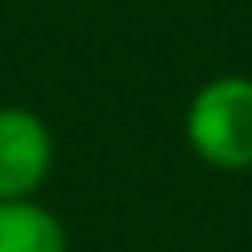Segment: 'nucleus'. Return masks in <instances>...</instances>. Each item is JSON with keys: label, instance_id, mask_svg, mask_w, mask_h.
Segmentation results:
<instances>
[{"label": "nucleus", "instance_id": "7ed1b4c3", "mask_svg": "<svg viewBox=\"0 0 252 252\" xmlns=\"http://www.w3.org/2000/svg\"><path fill=\"white\" fill-rule=\"evenodd\" d=\"M0 252H67V228L35 197L0 201Z\"/></svg>", "mask_w": 252, "mask_h": 252}, {"label": "nucleus", "instance_id": "f257e3e1", "mask_svg": "<svg viewBox=\"0 0 252 252\" xmlns=\"http://www.w3.org/2000/svg\"><path fill=\"white\" fill-rule=\"evenodd\" d=\"M185 142L220 173L252 169V79L217 75L201 83L185 106Z\"/></svg>", "mask_w": 252, "mask_h": 252}, {"label": "nucleus", "instance_id": "f03ea898", "mask_svg": "<svg viewBox=\"0 0 252 252\" xmlns=\"http://www.w3.org/2000/svg\"><path fill=\"white\" fill-rule=\"evenodd\" d=\"M55 161L47 122L28 106H0V201L35 197Z\"/></svg>", "mask_w": 252, "mask_h": 252}]
</instances>
